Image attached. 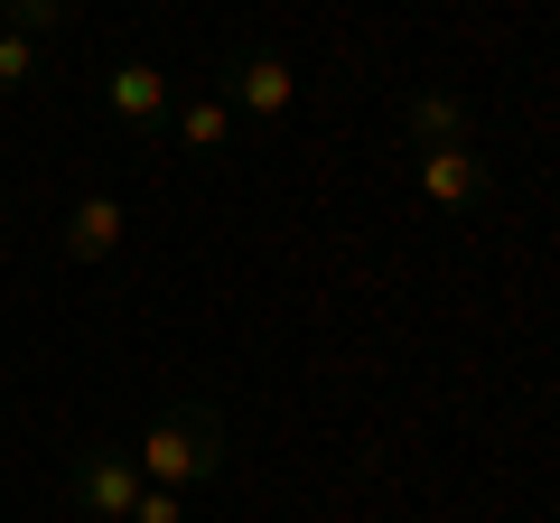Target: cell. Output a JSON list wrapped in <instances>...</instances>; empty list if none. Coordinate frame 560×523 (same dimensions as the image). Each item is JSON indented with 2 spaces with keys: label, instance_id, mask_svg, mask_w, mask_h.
<instances>
[{
  "label": "cell",
  "instance_id": "8",
  "mask_svg": "<svg viewBox=\"0 0 560 523\" xmlns=\"http://www.w3.org/2000/svg\"><path fill=\"white\" fill-rule=\"evenodd\" d=\"M401 131H411V150H448V141H477V113H467L448 84H420V94L401 103Z\"/></svg>",
  "mask_w": 560,
  "mask_h": 523
},
{
  "label": "cell",
  "instance_id": "11",
  "mask_svg": "<svg viewBox=\"0 0 560 523\" xmlns=\"http://www.w3.org/2000/svg\"><path fill=\"white\" fill-rule=\"evenodd\" d=\"M131 523H187V504L168 496V486H140V504H131Z\"/></svg>",
  "mask_w": 560,
  "mask_h": 523
},
{
  "label": "cell",
  "instance_id": "1",
  "mask_svg": "<svg viewBox=\"0 0 560 523\" xmlns=\"http://www.w3.org/2000/svg\"><path fill=\"white\" fill-rule=\"evenodd\" d=\"M224 411L215 403H168L160 421L131 440V458H140V477L150 486H168V496H187V486H215L224 477Z\"/></svg>",
  "mask_w": 560,
  "mask_h": 523
},
{
  "label": "cell",
  "instance_id": "7",
  "mask_svg": "<svg viewBox=\"0 0 560 523\" xmlns=\"http://www.w3.org/2000/svg\"><path fill=\"white\" fill-rule=\"evenodd\" d=\"M168 141H178V160H224V150H234V103L224 94H187L178 113H168Z\"/></svg>",
  "mask_w": 560,
  "mask_h": 523
},
{
  "label": "cell",
  "instance_id": "3",
  "mask_svg": "<svg viewBox=\"0 0 560 523\" xmlns=\"http://www.w3.org/2000/svg\"><path fill=\"white\" fill-rule=\"evenodd\" d=\"M140 458L131 449H113V440H94V449H75L66 458V496H75V514H94V523H131V504H140Z\"/></svg>",
  "mask_w": 560,
  "mask_h": 523
},
{
  "label": "cell",
  "instance_id": "6",
  "mask_svg": "<svg viewBox=\"0 0 560 523\" xmlns=\"http://www.w3.org/2000/svg\"><path fill=\"white\" fill-rule=\"evenodd\" d=\"M121 224H131V206L113 197V187H94V197H75L66 206V262H84V271H94V262H113L121 253Z\"/></svg>",
  "mask_w": 560,
  "mask_h": 523
},
{
  "label": "cell",
  "instance_id": "2",
  "mask_svg": "<svg viewBox=\"0 0 560 523\" xmlns=\"http://www.w3.org/2000/svg\"><path fill=\"white\" fill-rule=\"evenodd\" d=\"M215 94L234 103V121H290V103H300V75H290V57L261 38L224 47L215 57Z\"/></svg>",
  "mask_w": 560,
  "mask_h": 523
},
{
  "label": "cell",
  "instance_id": "4",
  "mask_svg": "<svg viewBox=\"0 0 560 523\" xmlns=\"http://www.w3.org/2000/svg\"><path fill=\"white\" fill-rule=\"evenodd\" d=\"M103 113L131 131V141H168V113H178V94H168V75L150 57H121L113 75H103Z\"/></svg>",
  "mask_w": 560,
  "mask_h": 523
},
{
  "label": "cell",
  "instance_id": "9",
  "mask_svg": "<svg viewBox=\"0 0 560 523\" xmlns=\"http://www.w3.org/2000/svg\"><path fill=\"white\" fill-rule=\"evenodd\" d=\"M75 20V0H0V28H20V38H57Z\"/></svg>",
  "mask_w": 560,
  "mask_h": 523
},
{
  "label": "cell",
  "instance_id": "10",
  "mask_svg": "<svg viewBox=\"0 0 560 523\" xmlns=\"http://www.w3.org/2000/svg\"><path fill=\"white\" fill-rule=\"evenodd\" d=\"M28 84H38V38L0 28V94H28Z\"/></svg>",
  "mask_w": 560,
  "mask_h": 523
},
{
  "label": "cell",
  "instance_id": "5",
  "mask_svg": "<svg viewBox=\"0 0 560 523\" xmlns=\"http://www.w3.org/2000/svg\"><path fill=\"white\" fill-rule=\"evenodd\" d=\"M420 197L440 206V216H477L495 197V168H486L477 141H448V150H420Z\"/></svg>",
  "mask_w": 560,
  "mask_h": 523
}]
</instances>
